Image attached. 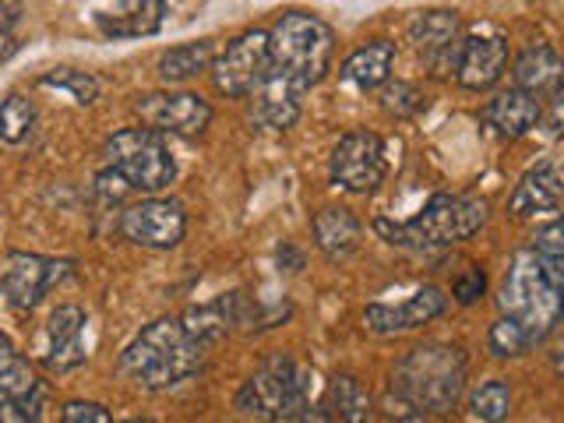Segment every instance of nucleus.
<instances>
[{"instance_id":"obj_1","label":"nucleus","mask_w":564,"mask_h":423,"mask_svg":"<svg viewBox=\"0 0 564 423\" xmlns=\"http://www.w3.org/2000/svg\"><path fill=\"white\" fill-rule=\"evenodd\" d=\"M202 367V346L191 339L184 322L159 317L141 328L138 339L120 352V375L145 392H166V388L187 381Z\"/></svg>"},{"instance_id":"obj_2","label":"nucleus","mask_w":564,"mask_h":423,"mask_svg":"<svg viewBox=\"0 0 564 423\" xmlns=\"http://www.w3.org/2000/svg\"><path fill=\"white\" fill-rule=\"evenodd\" d=\"M498 307H501V317L516 322L533 346L543 343L546 335L561 325L564 296L540 251H519L511 258L508 275L498 293Z\"/></svg>"},{"instance_id":"obj_3","label":"nucleus","mask_w":564,"mask_h":423,"mask_svg":"<svg viewBox=\"0 0 564 423\" xmlns=\"http://www.w3.org/2000/svg\"><path fill=\"white\" fill-rule=\"evenodd\" d=\"M466 357L458 346H420L405 352L392 375V392L410 399L420 413H448L463 395Z\"/></svg>"},{"instance_id":"obj_4","label":"nucleus","mask_w":564,"mask_h":423,"mask_svg":"<svg viewBox=\"0 0 564 423\" xmlns=\"http://www.w3.org/2000/svg\"><path fill=\"white\" fill-rule=\"evenodd\" d=\"M487 223V205L466 198V194H434V198L423 205V212L410 223H388L378 219L375 229L399 247H413V251H434V247H452L463 243L473 234H480Z\"/></svg>"},{"instance_id":"obj_5","label":"nucleus","mask_w":564,"mask_h":423,"mask_svg":"<svg viewBox=\"0 0 564 423\" xmlns=\"http://www.w3.org/2000/svg\"><path fill=\"white\" fill-rule=\"evenodd\" d=\"M272 46V67L282 70L290 82H296L300 93H307L311 85L325 78V70L332 64L335 35L317 14H282L269 32Z\"/></svg>"},{"instance_id":"obj_6","label":"nucleus","mask_w":564,"mask_h":423,"mask_svg":"<svg viewBox=\"0 0 564 423\" xmlns=\"http://www.w3.org/2000/svg\"><path fill=\"white\" fill-rule=\"evenodd\" d=\"M307 370L286 352H272L237 392V410L258 420L290 423L300 410H307Z\"/></svg>"},{"instance_id":"obj_7","label":"nucleus","mask_w":564,"mask_h":423,"mask_svg":"<svg viewBox=\"0 0 564 423\" xmlns=\"http://www.w3.org/2000/svg\"><path fill=\"white\" fill-rule=\"evenodd\" d=\"M106 163L117 176L128 181L131 191L155 194L173 184L176 163L170 155V145L159 131L149 128H123L110 141H106Z\"/></svg>"},{"instance_id":"obj_8","label":"nucleus","mask_w":564,"mask_h":423,"mask_svg":"<svg viewBox=\"0 0 564 423\" xmlns=\"http://www.w3.org/2000/svg\"><path fill=\"white\" fill-rule=\"evenodd\" d=\"M272 75V46H269V32H243L240 40L226 46L223 57L212 64V82L223 96L229 99H243L254 96L261 82Z\"/></svg>"},{"instance_id":"obj_9","label":"nucleus","mask_w":564,"mask_h":423,"mask_svg":"<svg viewBox=\"0 0 564 423\" xmlns=\"http://www.w3.org/2000/svg\"><path fill=\"white\" fill-rule=\"evenodd\" d=\"M384 141L375 131H349L339 138V145L332 149L328 159V173L332 181L352 191V194H367L384 181Z\"/></svg>"},{"instance_id":"obj_10","label":"nucleus","mask_w":564,"mask_h":423,"mask_svg":"<svg viewBox=\"0 0 564 423\" xmlns=\"http://www.w3.org/2000/svg\"><path fill=\"white\" fill-rule=\"evenodd\" d=\"M120 234L149 251H170L187 234V212L176 198H145L123 212Z\"/></svg>"},{"instance_id":"obj_11","label":"nucleus","mask_w":564,"mask_h":423,"mask_svg":"<svg viewBox=\"0 0 564 423\" xmlns=\"http://www.w3.org/2000/svg\"><path fill=\"white\" fill-rule=\"evenodd\" d=\"M134 113L149 131L194 138L212 123V106L194 93H152L134 102Z\"/></svg>"},{"instance_id":"obj_12","label":"nucleus","mask_w":564,"mask_h":423,"mask_svg":"<svg viewBox=\"0 0 564 423\" xmlns=\"http://www.w3.org/2000/svg\"><path fill=\"white\" fill-rule=\"evenodd\" d=\"M70 275V261H53V258H43V254H22L14 251L8 258V269L4 275H0V290H4L8 304L25 314L32 311L40 300L57 286V282H64Z\"/></svg>"},{"instance_id":"obj_13","label":"nucleus","mask_w":564,"mask_h":423,"mask_svg":"<svg viewBox=\"0 0 564 423\" xmlns=\"http://www.w3.org/2000/svg\"><path fill=\"white\" fill-rule=\"evenodd\" d=\"M445 314V293L437 286H423L402 304H370L364 311V328L375 335H402V332H416L423 325H431L434 317Z\"/></svg>"},{"instance_id":"obj_14","label":"nucleus","mask_w":564,"mask_h":423,"mask_svg":"<svg viewBox=\"0 0 564 423\" xmlns=\"http://www.w3.org/2000/svg\"><path fill=\"white\" fill-rule=\"evenodd\" d=\"M85 311L75 304H64L50 314L46 322V339L40 349V364L53 375H67L85 364V349H82V332H85Z\"/></svg>"},{"instance_id":"obj_15","label":"nucleus","mask_w":564,"mask_h":423,"mask_svg":"<svg viewBox=\"0 0 564 423\" xmlns=\"http://www.w3.org/2000/svg\"><path fill=\"white\" fill-rule=\"evenodd\" d=\"M508 64V43L501 35H469L458 43L455 57V82L469 88V93H484V88L498 85Z\"/></svg>"},{"instance_id":"obj_16","label":"nucleus","mask_w":564,"mask_h":423,"mask_svg":"<svg viewBox=\"0 0 564 423\" xmlns=\"http://www.w3.org/2000/svg\"><path fill=\"white\" fill-rule=\"evenodd\" d=\"M458 32H463V18L455 11H423L410 22V43L427 57L437 75H455V57H458Z\"/></svg>"},{"instance_id":"obj_17","label":"nucleus","mask_w":564,"mask_h":423,"mask_svg":"<svg viewBox=\"0 0 564 423\" xmlns=\"http://www.w3.org/2000/svg\"><path fill=\"white\" fill-rule=\"evenodd\" d=\"M300 88L296 82H290L282 70L272 67V75L261 82V88L254 93V106H251V120L264 131H290L300 120Z\"/></svg>"},{"instance_id":"obj_18","label":"nucleus","mask_w":564,"mask_h":423,"mask_svg":"<svg viewBox=\"0 0 564 423\" xmlns=\"http://www.w3.org/2000/svg\"><path fill=\"white\" fill-rule=\"evenodd\" d=\"M564 202V170L554 163H540L536 170H529L522 181L516 184L508 198V216L529 219L540 212H554Z\"/></svg>"},{"instance_id":"obj_19","label":"nucleus","mask_w":564,"mask_h":423,"mask_svg":"<svg viewBox=\"0 0 564 423\" xmlns=\"http://www.w3.org/2000/svg\"><path fill=\"white\" fill-rule=\"evenodd\" d=\"M364 226L349 208H322L314 216V243L328 261H349L360 251Z\"/></svg>"},{"instance_id":"obj_20","label":"nucleus","mask_w":564,"mask_h":423,"mask_svg":"<svg viewBox=\"0 0 564 423\" xmlns=\"http://www.w3.org/2000/svg\"><path fill=\"white\" fill-rule=\"evenodd\" d=\"M484 120L490 123L501 138H522L540 123V102L536 96L522 93V88H508L498 99H490L484 110Z\"/></svg>"},{"instance_id":"obj_21","label":"nucleus","mask_w":564,"mask_h":423,"mask_svg":"<svg viewBox=\"0 0 564 423\" xmlns=\"http://www.w3.org/2000/svg\"><path fill=\"white\" fill-rule=\"evenodd\" d=\"M163 14H166V0H128L120 11L99 14L96 22L106 35H113V40H138V35L159 32Z\"/></svg>"},{"instance_id":"obj_22","label":"nucleus","mask_w":564,"mask_h":423,"mask_svg":"<svg viewBox=\"0 0 564 423\" xmlns=\"http://www.w3.org/2000/svg\"><path fill=\"white\" fill-rule=\"evenodd\" d=\"M392 64H395V46L388 40H375V43L349 53L343 64V78L367 93V88H381L388 82Z\"/></svg>"},{"instance_id":"obj_23","label":"nucleus","mask_w":564,"mask_h":423,"mask_svg":"<svg viewBox=\"0 0 564 423\" xmlns=\"http://www.w3.org/2000/svg\"><path fill=\"white\" fill-rule=\"evenodd\" d=\"M0 399L25 402L32 413H40V381H35L29 360L11 346L8 335H0Z\"/></svg>"},{"instance_id":"obj_24","label":"nucleus","mask_w":564,"mask_h":423,"mask_svg":"<svg viewBox=\"0 0 564 423\" xmlns=\"http://www.w3.org/2000/svg\"><path fill=\"white\" fill-rule=\"evenodd\" d=\"M564 70V61L557 57V53L546 46V43H536L529 46L522 57L516 61V70H511V82H516V88H522V93L529 96H540L546 93L551 85H557Z\"/></svg>"},{"instance_id":"obj_25","label":"nucleus","mask_w":564,"mask_h":423,"mask_svg":"<svg viewBox=\"0 0 564 423\" xmlns=\"http://www.w3.org/2000/svg\"><path fill=\"white\" fill-rule=\"evenodd\" d=\"M325 413L332 423H370V395L352 375H335L328 381Z\"/></svg>"},{"instance_id":"obj_26","label":"nucleus","mask_w":564,"mask_h":423,"mask_svg":"<svg viewBox=\"0 0 564 423\" xmlns=\"http://www.w3.org/2000/svg\"><path fill=\"white\" fill-rule=\"evenodd\" d=\"M212 64H216V43L212 40L184 43V46H173L163 53V61H159V78L176 85V82L202 75V70H208Z\"/></svg>"},{"instance_id":"obj_27","label":"nucleus","mask_w":564,"mask_h":423,"mask_svg":"<svg viewBox=\"0 0 564 423\" xmlns=\"http://www.w3.org/2000/svg\"><path fill=\"white\" fill-rule=\"evenodd\" d=\"M35 128V102L29 96H8L0 102V141L4 145H22Z\"/></svg>"},{"instance_id":"obj_28","label":"nucleus","mask_w":564,"mask_h":423,"mask_svg":"<svg viewBox=\"0 0 564 423\" xmlns=\"http://www.w3.org/2000/svg\"><path fill=\"white\" fill-rule=\"evenodd\" d=\"M184 328L187 335L198 346H208V343H219L223 335L229 332V317L223 311V300L219 304H208V307H194L184 314Z\"/></svg>"},{"instance_id":"obj_29","label":"nucleus","mask_w":564,"mask_h":423,"mask_svg":"<svg viewBox=\"0 0 564 423\" xmlns=\"http://www.w3.org/2000/svg\"><path fill=\"white\" fill-rule=\"evenodd\" d=\"M43 88H61V93H70L78 106H88L96 102L99 96V82L93 75H85V70H75V67H57V70H46L40 78Z\"/></svg>"},{"instance_id":"obj_30","label":"nucleus","mask_w":564,"mask_h":423,"mask_svg":"<svg viewBox=\"0 0 564 423\" xmlns=\"http://www.w3.org/2000/svg\"><path fill=\"white\" fill-rule=\"evenodd\" d=\"M473 405V416L484 420V423H501L511 413V388L505 381H487L473 392L469 399Z\"/></svg>"},{"instance_id":"obj_31","label":"nucleus","mask_w":564,"mask_h":423,"mask_svg":"<svg viewBox=\"0 0 564 423\" xmlns=\"http://www.w3.org/2000/svg\"><path fill=\"white\" fill-rule=\"evenodd\" d=\"M487 346L494 357H522L525 349H533V343H529V335L516 325L508 322V317H498V322L490 325L487 332Z\"/></svg>"},{"instance_id":"obj_32","label":"nucleus","mask_w":564,"mask_h":423,"mask_svg":"<svg viewBox=\"0 0 564 423\" xmlns=\"http://www.w3.org/2000/svg\"><path fill=\"white\" fill-rule=\"evenodd\" d=\"M381 106L388 113H395V117H413V113L423 110V106H427V96H423L420 88L410 85V82H395V85H388L381 93Z\"/></svg>"},{"instance_id":"obj_33","label":"nucleus","mask_w":564,"mask_h":423,"mask_svg":"<svg viewBox=\"0 0 564 423\" xmlns=\"http://www.w3.org/2000/svg\"><path fill=\"white\" fill-rule=\"evenodd\" d=\"M61 420L64 423H113L110 410L99 405V402H67Z\"/></svg>"},{"instance_id":"obj_34","label":"nucleus","mask_w":564,"mask_h":423,"mask_svg":"<svg viewBox=\"0 0 564 423\" xmlns=\"http://www.w3.org/2000/svg\"><path fill=\"white\" fill-rule=\"evenodd\" d=\"M484 290H487V275L480 272V269H476V264H473V269L466 272V275H458L455 279V286H452V293H455V300H458V304H476V300H480L484 296Z\"/></svg>"},{"instance_id":"obj_35","label":"nucleus","mask_w":564,"mask_h":423,"mask_svg":"<svg viewBox=\"0 0 564 423\" xmlns=\"http://www.w3.org/2000/svg\"><path fill=\"white\" fill-rule=\"evenodd\" d=\"M536 251H540L543 258H557V254H564V216H561L557 223H551V226H543V229H540Z\"/></svg>"},{"instance_id":"obj_36","label":"nucleus","mask_w":564,"mask_h":423,"mask_svg":"<svg viewBox=\"0 0 564 423\" xmlns=\"http://www.w3.org/2000/svg\"><path fill=\"white\" fill-rule=\"evenodd\" d=\"M0 423H35V413L25 402L14 399H0Z\"/></svg>"},{"instance_id":"obj_37","label":"nucleus","mask_w":564,"mask_h":423,"mask_svg":"<svg viewBox=\"0 0 564 423\" xmlns=\"http://www.w3.org/2000/svg\"><path fill=\"white\" fill-rule=\"evenodd\" d=\"M546 123H551V131H564V70H561V78H557V93H554L551 117H546Z\"/></svg>"},{"instance_id":"obj_38","label":"nucleus","mask_w":564,"mask_h":423,"mask_svg":"<svg viewBox=\"0 0 564 423\" xmlns=\"http://www.w3.org/2000/svg\"><path fill=\"white\" fill-rule=\"evenodd\" d=\"M18 14H22V0H0V29H11L14 32Z\"/></svg>"},{"instance_id":"obj_39","label":"nucleus","mask_w":564,"mask_h":423,"mask_svg":"<svg viewBox=\"0 0 564 423\" xmlns=\"http://www.w3.org/2000/svg\"><path fill=\"white\" fill-rule=\"evenodd\" d=\"M290 423H332V420H328L325 410H311V405H307V410H300Z\"/></svg>"},{"instance_id":"obj_40","label":"nucleus","mask_w":564,"mask_h":423,"mask_svg":"<svg viewBox=\"0 0 564 423\" xmlns=\"http://www.w3.org/2000/svg\"><path fill=\"white\" fill-rule=\"evenodd\" d=\"M543 261H546V269H551V275H554V282H557L561 296H564V254H557V258H543Z\"/></svg>"},{"instance_id":"obj_41","label":"nucleus","mask_w":564,"mask_h":423,"mask_svg":"<svg viewBox=\"0 0 564 423\" xmlns=\"http://www.w3.org/2000/svg\"><path fill=\"white\" fill-rule=\"evenodd\" d=\"M14 53V32L11 29H0V61H8Z\"/></svg>"},{"instance_id":"obj_42","label":"nucleus","mask_w":564,"mask_h":423,"mask_svg":"<svg viewBox=\"0 0 564 423\" xmlns=\"http://www.w3.org/2000/svg\"><path fill=\"white\" fill-rule=\"evenodd\" d=\"M123 423H152V420H123Z\"/></svg>"}]
</instances>
